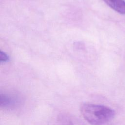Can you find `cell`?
I'll use <instances>...</instances> for the list:
<instances>
[{
	"label": "cell",
	"mask_w": 125,
	"mask_h": 125,
	"mask_svg": "<svg viewBox=\"0 0 125 125\" xmlns=\"http://www.w3.org/2000/svg\"><path fill=\"white\" fill-rule=\"evenodd\" d=\"M19 102L17 96L6 93L0 94V105L4 108H12L16 106Z\"/></svg>",
	"instance_id": "2"
},
{
	"label": "cell",
	"mask_w": 125,
	"mask_h": 125,
	"mask_svg": "<svg viewBox=\"0 0 125 125\" xmlns=\"http://www.w3.org/2000/svg\"><path fill=\"white\" fill-rule=\"evenodd\" d=\"M0 62H5L9 60L8 56L4 52L0 51Z\"/></svg>",
	"instance_id": "4"
},
{
	"label": "cell",
	"mask_w": 125,
	"mask_h": 125,
	"mask_svg": "<svg viewBox=\"0 0 125 125\" xmlns=\"http://www.w3.org/2000/svg\"><path fill=\"white\" fill-rule=\"evenodd\" d=\"M80 110L85 120L92 125L105 124L115 116L113 109L103 105L84 104L81 105Z\"/></svg>",
	"instance_id": "1"
},
{
	"label": "cell",
	"mask_w": 125,
	"mask_h": 125,
	"mask_svg": "<svg viewBox=\"0 0 125 125\" xmlns=\"http://www.w3.org/2000/svg\"><path fill=\"white\" fill-rule=\"evenodd\" d=\"M107 5L121 14H125L124 0H103Z\"/></svg>",
	"instance_id": "3"
},
{
	"label": "cell",
	"mask_w": 125,
	"mask_h": 125,
	"mask_svg": "<svg viewBox=\"0 0 125 125\" xmlns=\"http://www.w3.org/2000/svg\"><path fill=\"white\" fill-rule=\"evenodd\" d=\"M64 125H71V124L69 122V123H67V124H65Z\"/></svg>",
	"instance_id": "5"
}]
</instances>
